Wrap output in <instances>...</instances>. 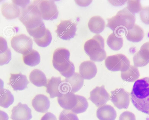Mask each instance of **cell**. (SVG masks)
Masks as SVG:
<instances>
[{
    "label": "cell",
    "instance_id": "obj_1",
    "mask_svg": "<svg viewBox=\"0 0 149 120\" xmlns=\"http://www.w3.org/2000/svg\"><path fill=\"white\" fill-rule=\"evenodd\" d=\"M130 96L134 106L138 110L149 115V77L135 82Z\"/></svg>",
    "mask_w": 149,
    "mask_h": 120
},
{
    "label": "cell",
    "instance_id": "obj_2",
    "mask_svg": "<svg viewBox=\"0 0 149 120\" xmlns=\"http://www.w3.org/2000/svg\"><path fill=\"white\" fill-rule=\"evenodd\" d=\"M106 26L116 34L122 36L127 30L132 28L135 24L136 18L134 15L125 7L119 10L116 15L107 19Z\"/></svg>",
    "mask_w": 149,
    "mask_h": 120
},
{
    "label": "cell",
    "instance_id": "obj_3",
    "mask_svg": "<svg viewBox=\"0 0 149 120\" xmlns=\"http://www.w3.org/2000/svg\"><path fill=\"white\" fill-rule=\"evenodd\" d=\"M70 57L69 51L63 48L56 49L53 54V66L66 78L71 77L75 73V67L70 60Z\"/></svg>",
    "mask_w": 149,
    "mask_h": 120
},
{
    "label": "cell",
    "instance_id": "obj_4",
    "mask_svg": "<svg viewBox=\"0 0 149 120\" xmlns=\"http://www.w3.org/2000/svg\"><path fill=\"white\" fill-rule=\"evenodd\" d=\"M20 10L19 19L25 26L26 30L34 29L44 23L38 7L34 1Z\"/></svg>",
    "mask_w": 149,
    "mask_h": 120
},
{
    "label": "cell",
    "instance_id": "obj_5",
    "mask_svg": "<svg viewBox=\"0 0 149 120\" xmlns=\"http://www.w3.org/2000/svg\"><path fill=\"white\" fill-rule=\"evenodd\" d=\"M104 47L103 38L101 35L97 34L85 43L84 49L91 60L101 62L105 59L107 56Z\"/></svg>",
    "mask_w": 149,
    "mask_h": 120
},
{
    "label": "cell",
    "instance_id": "obj_6",
    "mask_svg": "<svg viewBox=\"0 0 149 120\" xmlns=\"http://www.w3.org/2000/svg\"><path fill=\"white\" fill-rule=\"evenodd\" d=\"M105 64L107 68L110 71L121 72L127 71L130 66L129 60L122 54L107 57L105 59Z\"/></svg>",
    "mask_w": 149,
    "mask_h": 120
},
{
    "label": "cell",
    "instance_id": "obj_7",
    "mask_svg": "<svg viewBox=\"0 0 149 120\" xmlns=\"http://www.w3.org/2000/svg\"><path fill=\"white\" fill-rule=\"evenodd\" d=\"M42 19L53 20L57 18L58 12L54 1L35 0Z\"/></svg>",
    "mask_w": 149,
    "mask_h": 120
},
{
    "label": "cell",
    "instance_id": "obj_8",
    "mask_svg": "<svg viewBox=\"0 0 149 120\" xmlns=\"http://www.w3.org/2000/svg\"><path fill=\"white\" fill-rule=\"evenodd\" d=\"M11 45L16 52L23 55L32 49L33 42L31 38L25 34H21L12 38Z\"/></svg>",
    "mask_w": 149,
    "mask_h": 120
},
{
    "label": "cell",
    "instance_id": "obj_9",
    "mask_svg": "<svg viewBox=\"0 0 149 120\" xmlns=\"http://www.w3.org/2000/svg\"><path fill=\"white\" fill-rule=\"evenodd\" d=\"M45 87L46 91L51 98L58 97L64 93L69 91L64 80L60 77H52L47 82Z\"/></svg>",
    "mask_w": 149,
    "mask_h": 120
},
{
    "label": "cell",
    "instance_id": "obj_10",
    "mask_svg": "<svg viewBox=\"0 0 149 120\" xmlns=\"http://www.w3.org/2000/svg\"><path fill=\"white\" fill-rule=\"evenodd\" d=\"M110 100L114 105L120 110L127 109L129 105L130 93L123 88H118L111 92Z\"/></svg>",
    "mask_w": 149,
    "mask_h": 120
},
{
    "label": "cell",
    "instance_id": "obj_11",
    "mask_svg": "<svg viewBox=\"0 0 149 120\" xmlns=\"http://www.w3.org/2000/svg\"><path fill=\"white\" fill-rule=\"evenodd\" d=\"M76 26V24L70 20H61L57 26L55 32L61 39L69 40L75 35Z\"/></svg>",
    "mask_w": 149,
    "mask_h": 120
},
{
    "label": "cell",
    "instance_id": "obj_12",
    "mask_svg": "<svg viewBox=\"0 0 149 120\" xmlns=\"http://www.w3.org/2000/svg\"><path fill=\"white\" fill-rule=\"evenodd\" d=\"M89 99L97 107H99L110 100V95L103 85L97 87L91 91Z\"/></svg>",
    "mask_w": 149,
    "mask_h": 120
},
{
    "label": "cell",
    "instance_id": "obj_13",
    "mask_svg": "<svg viewBox=\"0 0 149 120\" xmlns=\"http://www.w3.org/2000/svg\"><path fill=\"white\" fill-rule=\"evenodd\" d=\"M13 120H30L32 117L31 109L26 104L19 102L12 110Z\"/></svg>",
    "mask_w": 149,
    "mask_h": 120
},
{
    "label": "cell",
    "instance_id": "obj_14",
    "mask_svg": "<svg viewBox=\"0 0 149 120\" xmlns=\"http://www.w3.org/2000/svg\"><path fill=\"white\" fill-rule=\"evenodd\" d=\"M133 61L134 66L137 67L146 66L149 63V42L141 46L134 56Z\"/></svg>",
    "mask_w": 149,
    "mask_h": 120
},
{
    "label": "cell",
    "instance_id": "obj_15",
    "mask_svg": "<svg viewBox=\"0 0 149 120\" xmlns=\"http://www.w3.org/2000/svg\"><path fill=\"white\" fill-rule=\"evenodd\" d=\"M9 82L8 84L14 91L22 90L26 88L29 82L25 75L21 73H10Z\"/></svg>",
    "mask_w": 149,
    "mask_h": 120
},
{
    "label": "cell",
    "instance_id": "obj_16",
    "mask_svg": "<svg viewBox=\"0 0 149 120\" xmlns=\"http://www.w3.org/2000/svg\"><path fill=\"white\" fill-rule=\"evenodd\" d=\"M97 72V67L93 61L82 62L79 66V73L84 79L90 80L94 77Z\"/></svg>",
    "mask_w": 149,
    "mask_h": 120
},
{
    "label": "cell",
    "instance_id": "obj_17",
    "mask_svg": "<svg viewBox=\"0 0 149 120\" xmlns=\"http://www.w3.org/2000/svg\"><path fill=\"white\" fill-rule=\"evenodd\" d=\"M58 103L64 110H71L77 102L76 95L70 91H67L57 97Z\"/></svg>",
    "mask_w": 149,
    "mask_h": 120
},
{
    "label": "cell",
    "instance_id": "obj_18",
    "mask_svg": "<svg viewBox=\"0 0 149 120\" xmlns=\"http://www.w3.org/2000/svg\"><path fill=\"white\" fill-rule=\"evenodd\" d=\"M32 105L34 109L40 113L47 112L50 106V102L45 95L39 94L35 96L32 101Z\"/></svg>",
    "mask_w": 149,
    "mask_h": 120
},
{
    "label": "cell",
    "instance_id": "obj_19",
    "mask_svg": "<svg viewBox=\"0 0 149 120\" xmlns=\"http://www.w3.org/2000/svg\"><path fill=\"white\" fill-rule=\"evenodd\" d=\"M84 79L80 74L75 73L71 77L64 80L69 91L74 93L80 90L84 83Z\"/></svg>",
    "mask_w": 149,
    "mask_h": 120
},
{
    "label": "cell",
    "instance_id": "obj_20",
    "mask_svg": "<svg viewBox=\"0 0 149 120\" xmlns=\"http://www.w3.org/2000/svg\"><path fill=\"white\" fill-rule=\"evenodd\" d=\"M96 115L100 120H115L117 113L113 107L105 104L98 108Z\"/></svg>",
    "mask_w": 149,
    "mask_h": 120
},
{
    "label": "cell",
    "instance_id": "obj_21",
    "mask_svg": "<svg viewBox=\"0 0 149 120\" xmlns=\"http://www.w3.org/2000/svg\"><path fill=\"white\" fill-rule=\"evenodd\" d=\"M1 10L3 16L6 19L11 20L19 17L20 8L14 3H5L1 5Z\"/></svg>",
    "mask_w": 149,
    "mask_h": 120
},
{
    "label": "cell",
    "instance_id": "obj_22",
    "mask_svg": "<svg viewBox=\"0 0 149 120\" xmlns=\"http://www.w3.org/2000/svg\"><path fill=\"white\" fill-rule=\"evenodd\" d=\"M125 35L128 40L133 42H138L143 39L144 33L140 27L135 24L132 28L127 31Z\"/></svg>",
    "mask_w": 149,
    "mask_h": 120
},
{
    "label": "cell",
    "instance_id": "obj_23",
    "mask_svg": "<svg viewBox=\"0 0 149 120\" xmlns=\"http://www.w3.org/2000/svg\"><path fill=\"white\" fill-rule=\"evenodd\" d=\"M29 78L31 83L37 87L45 86L47 83L45 74L38 69H35L31 71Z\"/></svg>",
    "mask_w": 149,
    "mask_h": 120
},
{
    "label": "cell",
    "instance_id": "obj_24",
    "mask_svg": "<svg viewBox=\"0 0 149 120\" xmlns=\"http://www.w3.org/2000/svg\"><path fill=\"white\" fill-rule=\"evenodd\" d=\"M88 26L91 32L96 34H99L104 29L105 22L104 19L100 16H95L90 19Z\"/></svg>",
    "mask_w": 149,
    "mask_h": 120
},
{
    "label": "cell",
    "instance_id": "obj_25",
    "mask_svg": "<svg viewBox=\"0 0 149 120\" xmlns=\"http://www.w3.org/2000/svg\"><path fill=\"white\" fill-rule=\"evenodd\" d=\"M140 75L138 68L134 66L130 65L127 71L121 72V78L124 81L127 82L136 81L139 78Z\"/></svg>",
    "mask_w": 149,
    "mask_h": 120
},
{
    "label": "cell",
    "instance_id": "obj_26",
    "mask_svg": "<svg viewBox=\"0 0 149 120\" xmlns=\"http://www.w3.org/2000/svg\"><path fill=\"white\" fill-rule=\"evenodd\" d=\"M24 63L30 66H34L38 65L40 62V54L37 51L32 49L28 52L23 55Z\"/></svg>",
    "mask_w": 149,
    "mask_h": 120
},
{
    "label": "cell",
    "instance_id": "obj_27",
    "mask_svg": "<svg viewBox=\"0 0 149 120\" xmlns=\"http://www.w3.org/2000/svg\"><path fill=\"white\" fill-rule=\"evenodd\" d=\"M107 42L111 49L114 51H118L122 47L123 40L121 36L113 32L108 37Z\"/></svg>",
    "mask_w": 149,
    "mask_h": 120
},
{
    "label": "cell",
    "instance_id": "obj_28",
    "mask_svg": "<svg viewBox=\"0 0 149 120\" xmlns=\"http://www.w3.org/2000/svg\"><path fill=\"white\" fill-rule=\"evenodd\" d=\"M0 105L4 108H7L14 101V97L10 91L5 89L1 88L0 91Z\"/></svg>",
    "mask_w": 149,
    "mask_h": 120
},
{
    "label": "cell",
    "instance_id": "obj_29",
    "mask_svg": "<svg viewBox=\"0 0 149 120\" xmlns=\"http://www.w3.org/2000/svg\"><path fill=\"white\" fill-rule=\"evenodd\" d=\"M76 95L77 99V103L71 110L76 114L84 112L88 106L87 100L83 96Z\"/></svg>",
    "mask_w": 149,
    "mask_h": 120
},
{
    "label": "cell",
    "instance_id": "obj_30",
    "mask_svg": "<svg viewBox=\"0 0 149 120\" xmlns=\"http://www.w3.org/2000/svg\"><path fill=\"white\" fill-rule=\"evenodd\" d=\"M52 37L50 31L47 29L45 35L40 38H33L36 44L42 47H46L48 46L51 42Z\"/></svg>",
    "mask_w": 149,
    "mask_h": 120
},
{
    "label": "cell",
    "instance_id": "obj_31",
    "mask_svg": "<svg viewBox=\"0 0 149 120\" xmlns=\"http://www.w3.org/2000/svg\"><path fill=\"white\" fill-rule=\"evenodd\" d=\"M47 29L44 23L34 29L26 30L29 34L33 38H40L45 34Z\"/></svg>",
    "mask_w": 149,
    "mask_h": 120
},
{
    "label": "cell",
    "instance_id": "obj_32",
    "mask_svg": "<svg viewBox=\"0 0 149 120\" xmlns=\"http://www.w3.org/2000/svg\"><path fill=\"white\" fill-rule=\"evenodd\" d=\"M126 7L129 11L134 15L141 11L142 9L140 1L139 0H128Z\"/></svg>",
    "mask_w": 149,
    "mask_h": 120
},
{
    "label": "cell",
    "instance_id": "obj_33",
    "mask_svg": "<svg viewBox=\"0 0 149 120\" xmlns=\"http://www.w3.org/2000/svg\"><path fill=\"white\" fill-rule=\"evenodd\" d=\"M59 120H79L76 114L71 110H64L60 113Z\"/></svg>",
    "mask_w": 149,
    "mask_h": 120
},
{
    "label": "cell",
    "instance_id": "obj_34",
    "mask_svg": "<svg viewBox=\"0 0 149 120\" xmlns=\"http://www.w3.org/2000/svg\"><path fill=\"white\" fill-rule=\"evenodd\" d=\"M0 64L2 66L8 63L11 59V52L8 48L3 52H0Z\"/></svg>",
    "mask_w": 149,
    "mask_h": 120
},
{
    "label": "cell",
    "instance_id": "obj_35",
    "mask_svg": "<svg viewBox=\"0 0 149 120\" xmlns=\"http://www.w3.org/2000/svg\"><path fill=\"white\" fill-rule=\"evenodd\" d=\"M141 21L146 24H149V6L142 8L140 13Z\"/></svg>",
    "mask_w": 149,
    "mask_h": 120
},
{
    "label": "cell",
    "instance_id": "obj_36",
    "mask_svg": "<svg viewBox=\"0 0 149 120\" xmlns=\"http://www.w3.org/2000/svg\"><path fill=\"white\" fill-rule=\"evenodd\" d=\"M119 120H136L135 115L133 113L126 111L120 115Z\"/></svg>",
    "mask_w": 149,
    "mask_h": 120
},
{
    "label": "cell",
    "instance_id": "obj_37",
    "mask_svg": "<svg viewBox=\"0 0 149 120\" xmlns=\"http://www.w3.org/2000/svg\"><path fill=\"white\" fill-rule=\"evenodd\" d=\"M12 2L20 9L24 8L30 4V0H12Z\"/></svg>",
    "mask_w": 149,
    "mask_h": 120
},
{
    "label": "cell",
    "instance_id": "obj_38",
    "mask_svg": "<svg viewBox=\"0 0 149 120\" xmlns=\"http://www.w3.org/2000/svg\"><path fill=\"white\" fill-rule=\"evenodd\" d=\"M0 52H3L6 50L8 47L6 41L3 38L0 37Z\"/></svg>",
    "mask_w": 149,
    "mask_h": 120
},
{
    "label": "cell",
    "instance_id": "obj_39",
    "mask_svg": "<svg viewBox=\"0 0 149 120\" xmlns=\"http://www.w3.org/2000/svg\"><path fill=\"white\" fill-rule=\"evenodd\" d=\"M40 120H57V119L53 114L47 112L42 116Z\"/></svg>",
    "mask_w": 149,
    "mask_h": 120
},
{
    "label": "cell",
    "instance_id": "obj_40",
    "mask_svg": "<svg viewBox=\"0 0 149 120\" xmlns=\"http://www.w3.org/2000/svg\"><path fill=\"white\" fill-rule=\"evenodd\" d=\"M75 2L79 5L81 6H86L88 5L92 1H75Z\"/></svg>",
    "mask_w": 149,
    "mask_h": 120
},
{
    "label": "cell",
    "instance_id": "obj_41",
    "mask_svg": "<svg viewBox=\"0 0 149 120\" xmlns=\"http://www.w3.org/2000/svg\"><path fill=\"white\" fill-rule=\"evenodd\" d=\"M8 119H6L4 120H8Z\"/></svg>",
    "mask_w": 149,
    "mask_h": 120
}]
</instances>
